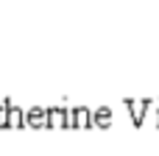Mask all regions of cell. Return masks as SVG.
I'll return each mask as SVG.
<instances>
[{
    "mask_svg": "<svg viewBox=\"0 0 159 156\" xmlns=\"http://www.w3.org/2000/svg\"><path fill=\"white\" fill-rule=\"evenodd\" d=\"M11 126H20V112H11Z\"/></svg>",
    "mask_w": 159,
    "mask_h": 156,
    "instance_id": "3957f363",
    "label": "cell"
},
{
    "mask_svg": "<svg viewBox=\"0 0 159 156\" xmlns=\"http://www.w3.org/2000/svg\"><path fill=\"white\" fill-rule=\"evenodd\" d=\"M31 123H34V126H39V123H42V112H39V109H36V112H31Z\"/></svg>",
    "mask_w": 159,
    "mask_h": 156,
    "instance_id": "7a4b0ae2",
    "label": "cell"
},
{
    "mask_svg": "<svg viewBox=\"0 0 159 156\" xmlns=\"http://www.w3.org/2000/svg\"><path fill=\"white\" fill-rule=\"evenodd\" d=\"M109 120H112V117H109V112H106V109H101V112H98V126H106Z\"/></svg>",
    "mask_w": 159,
    "mask_h": 156,
    "instance_id": "6da1fadb",
    "label": "cell"
}]
</instances>
